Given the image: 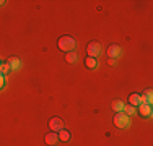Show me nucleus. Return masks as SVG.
<instances>
[{"mask_svg":"<svg viewBox=\"0 0 153 146\" xmlns=\"http://www.w3.org/2000/svg\"><path fill=\"white\" fill-rule=\"evenodd\" d=\"M75 44L76 42L72 36H62V38H59V41H57V47H59L62 52H72Z\"/></svg>","mask_w":153,"mask_h":146,"instance_id":"obj_1","label":"nucleus"},{"mask_svg":"<svg viewBox=\"0 0 153 146\" xmlns=\"http://www.w3.org/2000/svg\"><path fill=\"white\" fill-rule=\"evenodd\" d=\"M130 123V117L126 115L124 112H116L114 115V125L117 127V128H126V127H129Z\"/></svg>","mask_w":153,"mask_h":146,"instance_id":"obj_2","label":"nucleus"},{"mask_svg":"<svg viewBox=\"0 0 153 146\" xmlns=\"http://www.w3.org/2000/svg\"><path fill=\"white\" fill-rule=\"evenodd\" d=\"M86 54H88V57H93V58H96L98 55L101 54V46H100V42H90L88 46H86Z\"/></svg>","mask_w":153,"mask_h":146,"instance_id":"obj_3","label":"nucleus"},{"mask_svg":"<svg viewBox=\"0 0 153 146\" xmlns=\"http://www.w3.org/2000/svg\"><path fill=\"white\" fill-rule=\"evenodd\" d=\"M49 128H51V131H54V133H57V131H60L64 128V123H62L60 117H51L49 119Z\"/></svg>","mask_w":153,"mask_h":146,"instance_id":"obj_4","label":"nucleus"},{"mask_svg":"<svg viewBox=\"0 0 153 146\" xmlns=\"http://www.w3.org/2000/svg\"><path fill=\"white\" fill-rule=\"evenodd\" d=\"M121 54H122V49L117 46V44H111V46L108 47V55L109 58H117V57H121Z\"/></svg>","mask_w":153,"mask_h":146,"instance_id":"obj_5","label":"nucleus"},{"mask_svg":"<svg viewBox=\"0 0 153 146\" xmlns=\"http://www.w3.org/2000/svg\"><path fill=\"white\" fill-rule=\"evenodd\" d=\"M7 65H8L10 70H18V68L21 67V62L18 57H10L8 60H7Z\"/></svg>","mask_w":153,"mask_h":146,"instance_id":"obj_6","label":"nucleus"},{"mask_svg":"<svg viewBox=\"0 0 153 146\" xmlns=\"http://www.w3.org/2000/svg\"><path fill=\"white\" fill-rule=\"evenodd\" d=\"M44 141H46V145H49V146H54L59 141V136H57V133H54V131H51V133H47L46 135V138H44Z\"/></svg>","mask_w":153,"mask_h":146,"instance_id":"obj_7","label":"nucleus"},{"mask_svg":"<svg viewBox=\"0 0 153 146\" xmlns=\"http://www.w3.org/2000/svg\"><path fill=\"white\" fill-rule=\"evenodd\" d=\"M138 112H140V115H143V117H150L152 115V105L140 104L138 105Z\"/></svg>","mask_w":153,"mask_h":146,"instance_id":"obj_8","label":"nucleus"},{"mask_svg":"<svg viewBox=\"0 0 153 146\" xmlns=\"http://www.w3.org/2000/svg\"><path fill=\"white\" fill-rule=\"evenodd\" d=\"M85 67L90 68V70H94V68H98V60L93 57H86L85 58Z\"/></svg>","mask_w":153,"mask_h":146,"instance_id":"obj_9","label":"nucleus"},{"mask_svg":"<svg viewBox=\"0 0 153 146\" xmlns=\"http://www.w3.org/2000/svg\"><path fill=\"white\" fill-rule=\"evenodd\" d=\"M129 104H130V105H134V107H138V105L142 104V101H140V94H137V93L130 94V97H129Z\"/></svg>","mask_w":153,"mask_h":146,"instance_id":"obj_10","label":"nucleus"},{"mask_svg":"<svg viewBox=\"0 0 153 146\" xmlns=\"http://www.w3.org/2000/svg\"><path fill=\"white\" fill-rule=\"evenodd\" d=\"M57 136H59V140H60V141H68V140H70V131L62 128L59 133H57Z\"/></svg>","mask_w":153,"mask_h":146,"instance_id":"obj_11","label":"nucleus"},{"mask_svg":"<svg viewBox=\"0 0 153 146\" xmlns=\"http://www.w3.org/2000/svg\"><path fill=\"white\" fill-rule=\"evenodd\" d=\"M76 58H78V55H76L74 50H72V52H67V54H65V62H68V63H75Z\"/></svg>","mask_w":153,"mask_h":146,"instance_id":"obj_12","label":"nucleus"},{"mask_svg":"<svg viewBox=\"0 0 153 146\" xmlns=\"http://www.w3.org/2000/svg\"><path fill=\"white\" fill-rule=\"evenodd\" d=\"M112 109H114L116 112H122V111H124V102H122L121 99L112 101Z\"/></svg>","mask_w":153,"mask_h":146,"instance_id":"obj_13","label":"nucleus"},{"mask_svg":"<svg viewBox=\"0 0 153 146\" xmlns=\"http://www.w3.org/2000/svg\"><path fill=\"white\" fill-rule=\"evenodd\" d=\"M122 112H124L126 115H129V117H130V115H134V114L137 112V109L134 107V105H130V104H129V105H124V111H122Z\"/></svg>","mask_w":153,"mask_h":146,"instance_id":"obj_14","label":"nucleus"},{"mask_svg":"<svg viewBox=\"0 0 153 146\" xmlns=\"http://www.w3.org/2000/svg\"><path fill=\"white\" fill-rule=\"evenodd\" d=\"M8 72H10V68H8V65H7V62L2 63V75H5V73H8Z\"/></svg>","mask_w":153,"mask_h":146,"instance_id":"obj_15","label":"nucleus"},{"mask_svg":"<svg viewBox=\"0 0 153 146\" xmlns=\"http://www.w3.org/2000/svg\"><path fill=\"white\" fill-rule=\"evenodd\" d=\"M3 86H5V75H2V73H0V89H2Z\"/></svg>","mask_w":153,"mask_h":146,"instance_id":"obj_16","label":"nucleus"},{"mask_svg":"<svg viewBox=\"0 0 153 146\" xmlns=\"http://www.w3.org/2000/svg\"><path fill=\"white\" fill-rule=\"evenodd\" d=\"M2 5H5V0H0V7Z\"/></svg>","mask_w":153,"mask_h":146,"instance_id":"obj_17","label":"nucleus"},{"mask_svg":"<svg viewBox=\"0 0 153 146\" xmlns=\"http://www.w3.org/2000/svg\"><path fill=\"white\" fill-rule=\"evenodd\" d=\"M0 65H2V63H0Z\"/></svg>","mask_w":153,"mask_h":146,"instance_id":"obj_18","label":"nucleus"}]
</instances>
